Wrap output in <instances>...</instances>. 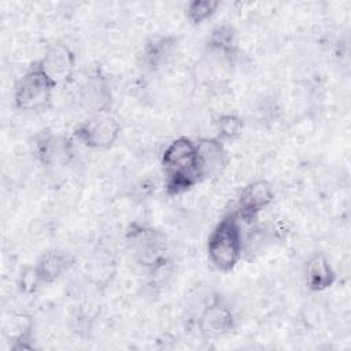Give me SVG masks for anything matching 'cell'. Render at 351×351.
I'll use <instances>...</instances> for the list:
<instances>
[{"instance_id": "9c48e42d", "label": "cell", "mask_w": 351, "mask_h": 351, "mask_svg": "<svg viewBox=\"0 0 351 351\" xmlns=\"http://www.w3.org/2000/svg\"><path fill=\"white\" fill-rule=\"evenodd\" d=\"M236 326V315L232 307L219 296L204 304L197 317V329L202 336L218 339L230 333Z\"/></svg>"}, {"instance_id": "7a4b0ae2", "label": "cell", "mask_w": 351, "mask_h": 351, "mask_svg": "<svg viewBox=\"0 0 351 351\" xmlns=\"http://www.w3.org/2000/svg\"><path fill=\"white\" fill-rule=\"evenodd\" d=\"M206 251L210 263L221 273H229L237 266L244 252V236L234 210L215 223L208 234Z\"/></svg>"}, {"instance_id": "ba28073f", "label": "cell", "mask_w": 351, "mask_h": 351, "mask_svg": "<svg viewBox=\"0 0 351 351\" xmlns=\"http://www.w3.org/2000/svg\"><path fill=\"white\" fill-rule=\"evenodd\" d=\"M274 197L273 185L267 180L251 181L240 191L234 211L241 222L251 223L274 202Z\"/></svg>"}, {"instance_id": "7c38bea8", "label": "cell", "mask_w": 351, "mask_h": 351, "mask_svg": "<svg viewBox=\"0 0 351 351\" xmlns=\"http://www.w3.org/2000/svg\"><path fill=\"white\" fill-rule=\"evenodd\" d=\"M178 37L171 34H155L149 37L141 49V63L152 73L167 66L178 51Z\"/></svg>"}, {"instance_id": "e0dca14e", "label": "cell", "mask_w": 351, "mask_h": 351, "mask_svg": "<svg viewBox=\"0 0 351 351\" xmlns=\"http://www.w3.org/2000/svg\"><path fill=\"white\" fill-rule=\"evenodd\" d=\"M219 8V3L214 0H192L186 4L185 16L191 25L199 26L211 19Z\"/></svg>"}, {"instance_id": "3957f363", "label": "cell", "mask_w": 351, "mask_h": 351, "mask_svg": "<svg viewBox=\"0 0 351 351\" xmlns=\"http://www.w3.org/2000/svg\"><path fill=\"white\" fill-rule=\"evenodd\" d=\"M125 244L132 259L143 269L158 273L170 263L167 237L159 229L133 222L125 233Z\"/></svg>"}, {"instance_id": "ac0fdd59", "label": "cell", "mask_w": 351, "mask_h": 351, "mask_svg": "<svg viewBox=\"0 0 351 351\" xmlns=\"http://www.w3.org/2000/svg\"><path fill=\"white\" fill-rule=\"evenodd\" d=\"M18 291L23 295H34L43 285V280L36 265H26L22 267L18 276Z\"/></svg>"}, {"instance_id": "8fae6325", "label": "cell", "mask_w": 351, "mask_h": 351, "mask_svg": "<svg viewBox=\"0 0 351 351\" xmlns=\"http://www.w3.org/2000/svg\"><path fill=\"white\" fill-rule=\"evenodd\" d=\"M197 163L202 180L215 178L228 165V152L225 143L218 137H202L195 141Z\"/></svg>"}, {"instance_id": "5bb4252c", "label": "cell", "mask_w": 351, "mask_h": 351, "mask_svg": "<svg viewBox=\"0 0 351 351\" xmlns=\"http://www.w3.org/2000/svg\"><path fill=\"white\" fill-rule=\"evenodd\" d=\"M206 47L210 53L232 64L236 60L237 52H239L236 29L226 22L217 25L208 33L206 40Z\"/></svg>"}, {"instance_id": "4fadbf2b", "label": "cell", "mask_w": 351, "mask_h": 351, "mask_svg": "<svg viewBox=\"0 0 351 351\" xmlns=\"http://www.w3.org/2000/svg\"><path fill=\"white\" fill-rule=\"evenodd\" d=\"M303 277L306 287L313 292H324L336 282V271L324 252H314L304 263Z\"/></svg>"}, {"instance_id": "8992f818", "label": "cell", "mask_w": 351, "mask_h": 351, "mask_svg": "<svg viewBox=\"0 0 351 351\" xmlns=\"http://www.w3.org/2000/svg\"><path fill=\"white\" fill-rule=\"evenodd\" d=\"M32 152L36 160L45 167L64 166L74 156V138L43 130L33 137Z\"/></svg>"}, {"instance_id": "6da1fadb", "label": "cell", "mask_w": 351, "mask_h": 351, "mask_svg": "<svg viewBox=\"0 0 351 351\" xmlns=\"http://www.w3.org/2000/svg\"><path fill=\"white\" fill-rule=\"evenodd\" d=\"M160 166L165 177V193L170 197L181 196L203 181L196 144L189 137L180 136L171 140L162 152Z\"/></svg>"}, {"instance_id": "5b68a950", "label": "cell", "mask_w": 351, "mask_h": 351, "mask_svg": "<svg viewBox=\"0 0 351 351\" xmlns=\"http://www.w3.org/2000/svg\"><path fill=\"white\" fill-rule=\"evenodd\" d=\"M121 134V122L111 111H101L88 114L73 130L74 141L81 145L96 149L106 151L110 149Z\"/></svg>"}, {"instance_id": "52a82bcc", "label": "cell", "mask_w": 351, "mask_h": 351, "mask_svg": "<svg viewBox=\"0 0 351 351\" xmlns=\"http://www.w3.org/2000/svg\"><path fill=\"white\" fill-rule=\"evenodd\" d=\"M37 63L56 86L70 82L77 69L74 51L63 43H52L47 45L43 56L37 59Z\"/></svg>"}, {"instance_id": "2e32d148", "label": "cell", "mask_w": 351, "mask_h": 351, "mask_svg": "<svg viewBox=\"0 0 351 351\" xmlns=\"http://www.w3.org/2000/svg\"><path fill=\"white\" fill-rule=\"evenodd\" d=\"M217 136L221 141H234L244 130V121L240 115L225 112L215 118L214 121Z\"/></svg>"}, {"instance_id": "277c9868", "label": "cell", "mask_w": 351, "mask_h": 351, "mask_svg": "<svg viewBox=\"0 0 351 351\" xmlns=\"http://www.w3.org/2000/svg\"><path fill=\"white\" fill-rule=\"evenodd\" d=\"M56 88L36 60L18 78L14 86V106L23 112L44 111L52 104Z\"/></svg>"}, {"instance_id": "30bf717a", "label": "cell", "mask_w": 351, "mask_h": 351, "mask_svg": "<svg viewBox=\"0 0 351 351\" xmlns=\"http://www.w3.org/2000/svg\"><path fill=\"white\" fill-rule=\"evenodd\" d=\"M78 99L81 106L88 111V114L111 111V84L100 69H92L84 77L78 90Z\"/></svg>"}, {"instance_id": "9a60e30c", "label": "cell", "mask_w": 351, "mask_h": 351, "mask_svg": "<svg viewBox=\"0 0 351 351\" xmlns=\"http://www.w3.org/2000/svg\"><path fill=\"white\" fill-rule=\"evenodd\" d=\"M34 265L40 273L44 285H47L55 282L63 274H66L73 267L74 258L70 252L64 250L51 248L43 252Z\"/></svg>"}]
</instances>
